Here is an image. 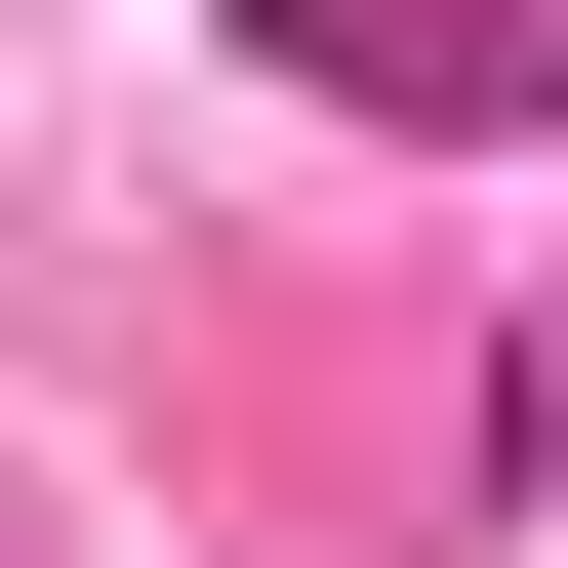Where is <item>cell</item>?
<instances>
[{
    "label": "cell",
    "mask_w": 568,
    "mask_h": 568,
    "mask_svg": "<svg viewBox=\"0 0 568 568\" xmlns=\"http://www.w3.org/2000/svg\"><path fill=\"white\" fill-rule=\"evenodd\" d=\"M325 122H568V0H284Z\"/></svg>",
    "instance_id": "obj_1"
}]
</instances>
